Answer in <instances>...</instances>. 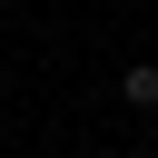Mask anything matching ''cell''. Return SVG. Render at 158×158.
Masks as SVG:
<instances>
[{
	"instance_id": "obj_1",
	"label": "cell",
	"mask_w": 158,
	"mask_h": 158,
	"mask_svg": "<svg viewBox=\"0 0 158 158\" xmlns=\"http://www.w3.org/2000/svg\"><path fill=\"white\" fill-rule=\"evenodd\" d=\"M118 99H128V109H158V69H148V59H138V69H128V79H118Z\"/></svg>"
}]
</instances>
